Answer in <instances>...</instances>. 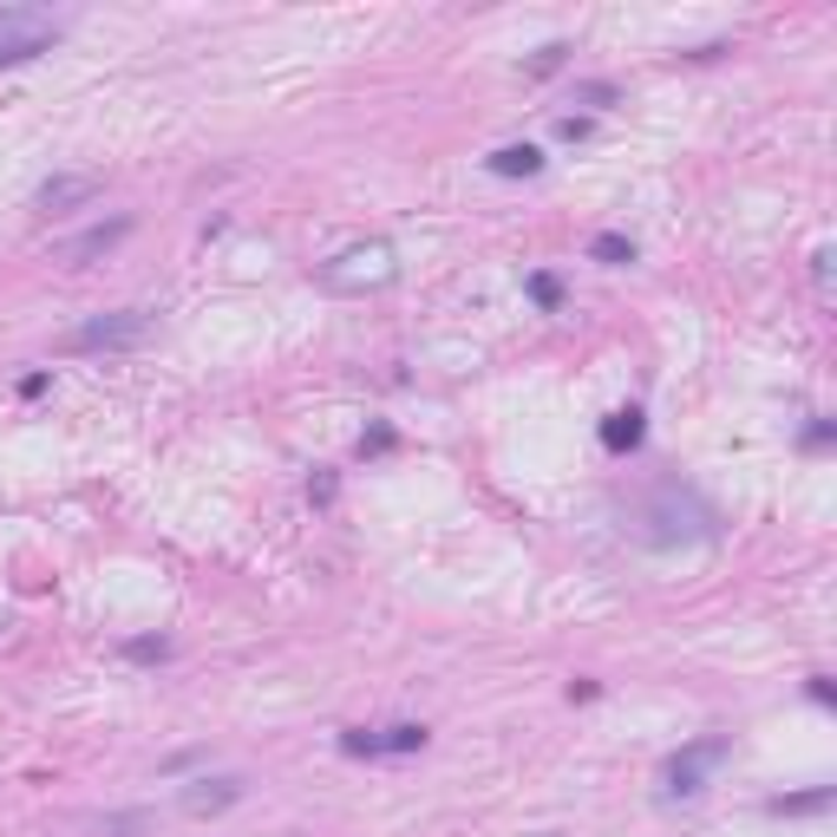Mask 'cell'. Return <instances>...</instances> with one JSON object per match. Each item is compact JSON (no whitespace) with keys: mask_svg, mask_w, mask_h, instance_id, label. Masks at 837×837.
Segmentation results:
<instances>
[{"mask_svg":"<svg viewBox=\"0 0 837 837\" xmlns=\"http://www.w3.org/2000/svg\"><path fill=\"white\" fill-rule=\"evenodd\" d=\"M393 276H400L393 242H353L334 262H321V288L328 294H366V288H386Z\"/></svg>","mask_w":837,"mask_h":837,"instance_id":"1","label":"cell"},{"mask_svg":"<svg viewBox=\"0 0 837 837\" xmlns=\"http://www.w3.org/2000/svg\"><path fill=\"white\" fill-rule=\"evenodd\" d=\"M66 13L53 7H0V66H27L60 40Z\"/></svg>","mask_w":837,"mask_h":837,"instance_id":"2","label":"cell"},{"mask_svg":"<svg viewBox=\"0 0 837 837\" xmlns=\"http://www.w3.org/2000/svg\"><path fill=\"white\" fill-rule=\"evenodd\" d=\"M151 334V314L144 308H118V314H92L66 334V353H125Z\"/></svg>","mask_w":837,"mask_h":837,"instance_id":"3","label":"cell"},{"mask_svg":"<svg viewBox=\"0 0 837 837\" xmlns=\"http://www.w3.org/2000/svg\"><path fill=\"white\" fill-rule=\"evenodd\" d=\"M726 760V740H694L688 753H674L668 760V772H661V785H668V798H694V792H706V772Z\"/></svg>","mask_w":837,"mask_h":837,"instance_id":"4","label":"cell"},{"mask_svg":"<svg viewBox=\"0 0 837 837\" xmlns=\"http://www.w3.org/2000/svg\"><path fill=\"white\" fill-rule=\"evenodd\" d=\"M418 746H425V726H413V720H400V726H380V733H366V726L341 733V753H353V760H380V753H418Z\"/></svg>","mask_w":837,"mask_h":837,"instance_id":"5","label":"cell"},{"mask_svg":"<svg viewBox=\"0 0 837 837\" xmlns=\"http://www.w3.org/2000/svg\"><path fill=\"white\" fill-rule=\"evenodd\" d=\"M99 197V177H46L40 190H33V204L46 209V216H60V209H79Z\"/></svg>","mask_w":837,"mask_h":837,"instance_id":"6","label":"cell"},{"mask_svg":"<svg viewBox=\"0 0 837 837\" xmlns=\"http://www.w3.org/2000/svg\"><path fill=\"white\" fill-rule=\"evenodd\" d=\"M242 798V778H197L190 792H184V812L190 818H216V812H229Z\"/></svg>","mask_w":837,"mask_h":837,"instance_id":"7","label":"cell"},{"mask_svg":"<svg viewBox=\"0 0 837 837\" xmlns=\"http://www.w3.org/2000/svg\"><path fill=\"white\" fill-rule=\"evenodd\" d=\"M485 164H490V177H537L544 170V151L537 144H497Z\"/></svg>","mask_w":837,"mask_h":837,"instance_id":"8","label":"cell"},{"mask_svg":"<svg viewBox=\"0 0 837 837\" xmlns=\"http://www.w3.org/2000/svg\"><path fill=\"white\" fill-rule=\"evenodd\" d=\"M125 236H132V223H125V216H112V223H99V229H85V236L72 242V249H66V262L79 269V262L105 256V249H112V242H125Z\"/></svg>","mask_w":837,"mask_h":837,"instance_id":"9","label":"cell"},{"mask_svg":"<svg viewBox=\"0 0 837 837\" xmlns=\"http://www.w3.org/2000/svg\"><path fill=\"white\" fill-rule=\"evenodd\" d=\"M602 445H609V452H634V445H641V413H634V406L609 413L602 418Z\"/></svg>","mask_w":837,"mask_h":837,"instance_id":"10","label":"cell"},{"mask_svg":"<svg viewBox=\"0 0 837 837\" xmlns=\"http://www.w3.org/2000/svg\"><path fill=\"white\" fill-rule=\"evenodd\" d=\"M589 256H596V262H609V269H622V262H634V242L616 236V229H602V236L589 242Z\"/></svg>","mask_w":837,"mask_h":837,"instance_id":"11","label":"cell"},{"mask_svg":"<svg viewBox=\"0 0 837 837\" xmlns=\"http://www.w3.org/2000/svg\"><path fill=\"white\" fill-rule=\"evenodd\" d=\"M831 805V785H818V792H798V798H772V812H825Z\"/></svg>","mask_w":837,"mask_h":837,"instance_id":"12","label":"cell"},{"mask_svg":"<svg viewBox=\"0 0 837 837\" xmlns=\"http://www.w3.org/2000/svg\"><path fill=\"white\" fill-rule=\"evenodd\" d=\"M164 654H170L164 634H138V641H125V661H164Z\"/></svg>","mask_w":837,"mask_h":837,"instance_id":"13","label":"cell"},{"mask_svg":"<svg viewBox=\"0 0 837 837\" xmlns=\"http://www.w3.org/2000/svg\"><path fill=\"white\" fill-rule=\"evenodd\" d=\"M530 301H537V308H557V301H562V281H557V276H530Z\"/></svg>","mask_w":837,"mask_h":837,"instance_id":"14","label":"cell"},{"mask_svg":"<svg viewBox=\"0 0 837 837\" xmlns=\"http://www.w3.org/2000/svg\"><path fill=\"white\" fill-rule=\"evenodd\" d=\"M562 53H569L562 40H557V46H544V53H537V66H530V72H557V66H562Z\"/></svg>","mask_w":837,"mask_h":837,"instance_id":"15","label":"cell"},{"mask_svg":"<svg viewBox=\"0 0 837 837\" xmlns=\"http://www.w3.org/2000/svg\"><path fill=\"white\" fill-rule=\"evenodd\" d=\"M386 445H393V432H386V425H373V432L360 438V452H386Z\"/></svg>","mask_w":837,"mask_h":837,"instance_id":"16","label":"cell"},{"mask_svg":"<svg viewBox=\"0 0 837 837\" xmlns=\"http://www.w3.org/2000/svg\"><path fill=\"white\" fill-rule=\"evenodd\" d=\"M812 276H818V288H831V249H818V256H812Z\"/></svg>","mask_w":837,"mask_h":837,"instance_id":"17","label":"cell"}]
</instances>
